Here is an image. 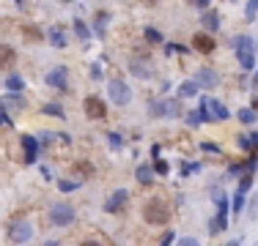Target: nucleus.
<instances>
[{
  "instance_id": "f257e3e1",
  "label": "nucleus",
  "mask_w": 258,
  "mask_h": 246,
  "mask_svg": "<svg viewBox=\"0 0 258 246\" xmlns=\"http://www.w3.org/2000/svg\"><path fill=\"white\" fill-rule=\"evenodd\" d=\"M143 219H146L148 225H165L167 219H170V205L162 197H154L151 203H146V208H143Z\"/></svg>"
},
{
  "instance_id": "f03ea898",
  "label": "nucleus",
  "mask_w": 258,
  "mask_h": 246,
  "mask_svg": "<svg viewBox=\"0 0 258 246\" xmlns=\"http://www.w3.org/2000/svg\"><path fill=\"white\" fill-rule=\"evenodd\" d=\"M234 47H236V55H239V66H242L244 71H253V68H256L253 39L250 36H236V39H234Z\"/></svg>"
},
{
  "instance_id": "7ed1b4c3",
  "label": "nucleus",
  "mask_w": 258,
  "mask_h": 246,
  "mask_svg": "<svg viewBox=\"0 0 258 246\" xmlns=\"http://www.w3.org/2000/svg\"><path fill=\"white\" fill-rule=\"evenodd\" d=\"M74 208H71L69 203H55L52 208H49V222L55 227H69L71 222H74Z\"/></svg>"
},
{
  "instance_id": "20e7f679",
  "label": "nucleus",
  "mask_w": 258,
  "mask_h": 246,
  "mask_svg": "<svg viewBox=\"0 0 258 246\" xmlns=\"http://www.w3.org/2000/svg\"><path fill=\"white\" fill-rule=\"evenodd\" d=\"M107 96H110L113 104H118V107H124V104L132 102V90H129V85L121 80H110L107 82Z\"/></svg>"
},
{
  "instance_id": "39448f33",
  "label": "nucleus",
  "mask_w": 258,
  "mask_h": 246,
  "mask_svg": "<svg viewBox=\"0 0 258 246\" xmlns=\"http://www.w3.org/2000/svg\"><path fill=\"white\" fill-rule=\"evenodd\" d=\"M8 235H11L14 244H28V241L33 238V227H30L28 219H14L11 227H8Z\"/></svg>"
},
{
  "instance_id": "423d86ee",
  "label": "nucleus",
  "mask_w": 258,
  "mask_h": 246,
  "mask_svg": "<svg viewBox=\"0 0 258 246\" xmlns=\"http://www.w3.org/2000/svg\"><path fill=\"white\" fill-rule=\"evenodd\" d=\"M203 121H228L231 112L225 109V104L214 102V99H203Z\"/></svg>"
},
{
  "instance_id": "0eeeda50",
  "label": "nucleus",
  "mask_w": 258,
  "mask_h": 246,
  "mask_svg": "<svg viewBox=\"0 0 258 246\" xmlns=\"http://www.w3.org/2000/svg\"><path fill=\"white\" fill-rule=\"evenodd\" d=\"M83 109H85V115L88 118H105L107 115V104L102 102L99 96H85Z\"/></svg>"
},
{
  "instance_id": "6e6552de",
  "label": "nucleus",
  "mask_w": 258,
  "mask_h": 246,
  "mask_svg": "<svg viewBox=\"0 0 258 246\" xmlns=\"http://www.w3.org/2000/svg\"><path fill=\"white\" fill-rule=\"evenodd\" d=\"M195 82H198V88H217L220 77H217L214 68L203 66V68H198V71H195Z\"/></svg>"
},
{
  "instance_id": "1a4fd4ad",
  "label": "nucleus",
  "mask_w": 258,
  "mask_h": 246,
  "mask_svg": "<svg viewBox=\"0 0 258 246\" xmlns=\"http://www.w3.org/2000/svg\"><path fill=\"white\" fill-rule=\"evenodd\" d=\"M250 184H253V175H244L242 178V184H239V189H236V194H234V216H239L242 213V208H244V194H247V189H250Z\"/></svg>"
},
{
  "instance_id": "9d476101",
  "label": "nucleus",
  "mask_w": 258,
  "mask_h": 246,
  "mask_svg": "<svg viewBox=\"0 0 258 246\" xmlns=\"http://www.w3.org/2000/svg\"><path fill=\"white\" fill-rule=\"evenodd\" d=\"M47 85H52V88H58V90H66V85H69V74H66V68L55 66L52 71H47Z\"/></svg>"
},
{
  "instance_id": "9b49d317",
  "label": "nucleus",
  "mask_w": 258,
  "mask_h": 246,
  "mask_svg": "<svg viewBox=\"0 0 258 246\" xmlns=\"http://www.w3.org/2000/svg\"><path fill=\"white\" fill-rule=\"evenodd\" d=\"M192 49H195V52H203V55L214 52V39H211L209 33H195L192 36Z\"/></svg>"
},
{
  "instance_id": "f8f14e48",
  "label": "nucleus",
  "mask_w": 258,
  "mask_h": 246,
  "mask_svg": "<svg viewBox=\"0 0 258 246\" xmlns=\"http://www.w3.org/2000/svg\"><path fill=\"white\" fill-rule=\"evenodd\" d=\"M126 200H129V191H126V189H118V191H116V194H113V197L105 203V211H107V213H116V211H121Z\"/></svg>"
},
{
  "instance_id": "ddd939ff",
  "label": "nucleus",
  "mask_w": 258,
  "mask_h": 246,
  "mask_svg": "<svg viewBox=\"0 0 258 246\" xmlns=\"http://www.w3.org/2000/svg\"><path fill=\"white\" fill-rule=\"evenodd\" d=\"M0 107L8 109V112H17V109H25V99L20 93H8V96H0Z\"/></svg>"
},
{
  "instance_id": "4468645a",
  "label": "nucleus",
  "mask_w": 258,
  "mask_h": 246,
  "mask_svg": "<svg viewBox=\"0 0 258 246\" xmlns=\"http://www.w3.org/2000/svg\"><path fill=\"white\" fill-rule=\"evenodd\" d=\"M47 36H49V44H52L55 49H63V47H66V30H63L61 25H52Z\"/></svg>"
},
{
  "instance_id": "2eb2a0df",
  "label": "nucleus",
  "mask_w": 258,
  "mask_h": 246,
  "mask_svg": "<svg viewBox=\"0 0 258 246\" xmlns=\"http://www.w3.org/2000/svg\"><path fill=\"white\" fill-rule=\"evenodd\" d=\"M129 71H132L135 77H140V80H148V77L154 74V68L148 66L146 61H129Z\"/></svg>"
},
{
  "instance_id": "dca6fc26",
  "label": "nucleus",
  "mask_w": 258,
  "mask_h": 246,
  "mask_svg": "<svg viewBox=\"0 0 258 246\" xmlns=\"http://www.w3.org/2000/svg\"><path fill=\"white\" fill-rule=\"evenodd\" d=\"M17 66V52L8 44H0V68H11Z\"/></svg>"
},
{
  "instance_id": "f3484780",
  "label": "nucleus",
  "mask_w": 258,
  "mask_h": 246,
  "mask_svg": "<svg viewBox=\"0 0 258 246\" xmlns=\"http://www.w3.org/2000/svg\"><path fill=\"white\" fill-rule=\"evenodd\" d=\"M22 148H25V162H36V153H39V143H36L30 134H22Z\"/></svg>"
},
{
  "instance_id": "a211bd4d",
  "label": "nucleus",
  "mask_w": 258,
  "mask_h": 246,
  "mask_svg": "<svg viewBox=\"0 0 258 246\" xmlns=\"http://www.w3.org/2000/svg\"><path fill=\"white\" fill-rule=\"evenodd\" d=\"M201 22H203L206 30H217V27H220V17H217V11H203Z\"/></svg>"
},
{
  "instance_id": "6ab92c4d",
  "label": "nucleus",
  "mask_w": 258,
  "mask_h": 246,
  "mask_svg": "<svg viewBox=\"0 0 258 246\" xmlns=\"http://www.w3.org/2000/svg\"><path fill=\"white\" fill-rule=\"evenodd\" d=\"M151 178H154L151 164H140V167H138V181H140L143 186H148V184H151Z\"/></svg>"
},
{
  "instance_id": "aec40b11",
  "label": "nucleus",
  "mask_w": 258,
  "mask_h": 246,
  "mask_svg": "<svg viewBox=\"0 0 258 246\" xmlns=\"http://www.w3.org/2000/svg\"><path fill=\"white\" fill-rule=\"evenodd\" d=\"M6 88L11 90V93H20V90L25 88V80H22V77H17V74H11L6 80Z\"/></svg>"
},
{
  "instance_id": "412c9836",
  "label": "nucleus",
  "mask_w": 258,
  "mask_h": 246,
  "mask_svg": "<svg viewBox=\"0 0 258 246\" xmlns=\"http://www.w3.org/2000/svg\"><path fill=\"white\" fill-rule=\"evenodd\" d=\"M165 118H182V104L179 102H165Z\"/></svg>"
},
{
  "instance_id": "4be33fe9",
  "label": "nucleus",
  "mask_w": 258,
  "mask_h": 246,
  "mask_svg": "<svg viewBox=\"0 0 258 246\" xmlns=\"http://www.w3.org/2000/svg\"><path fill=\"white\" fill-rule=\"evenodd\" d=\"M198 90H201V88H198V82H195V80H187V82H182L179 93H182V96H195Z\"/></svg>"
},
{
  "instance_id": "5701e85b",
  "label": "nucleus",
  "mask_w": 258,
  "mask_h": 246,
  "mask_svg": "<svg viewBox=\"0 0 258 246\" xmlns=\"http://www.w3.org/2000/svg\"><path fill=\"white\" fill-rule=\"evenodd\" d=\"M165 115V102H151L148 104V118H162Z\"/></svg>"
},
{
  "instance_id": "b1692460",
  "label": "nucleus",
  "mask_w": 258,
  "mask_h": 246,
  "mask_svg": "<svg viewBox=\"0 0 258 246\" xmlns=\"http://www.w3.org/2000/svg\"><path fill=\"white\" fill-rule=\"evenodd\" d=\"M256 14H258V0H247V6H244V20L253 22L256 20Z\"/></svg>"
},
{
  "instance_id": "393cba45",
  "label": "nucleus",
  "mask_w": 258,
  "mask_h": 246,
  "mask_svg": "<svg viewBox=\"0 0 258 246\" xmlns=\"http://www.w3.org/2000/svg\"><path fill=\"white\" fill-rule=\"evenodd\" d=\"M74 30H77V36H80V41H83V44H88V39H91L88 27H85L83 22H74Z\"/></svg>"
},
{
  "instance_id": "a878e982",
  "label": "nucleus",
  "mask_w": 258,
  "mask_h": 246,
  "mask_svg": "<svg viewBox=\"0 0 258 246\" xmlns=\"http://www.w3.org/2000/svg\"><path fill=\"white\" fill-rule=\"evenodd\" d=\"M22 33L28 36V41H42V33H39L36 27H30V25H25V27H22Z\"/></svg>"
},
{
  "instance_id": "bb28decb",
  "label": "nucleus",
  "mask_w": 258,
  "mask_h": 246,
  "mask_svg": "<svg viewBox=\"0 0 258 246\" xmlns=\"http://www.w3.org/2000/svg\"><path fill=\"white\" fill-rule=\"evenodd\" d=\"M239 121L242 123H253L256 121V109H239Z\"/></svg>"
},
{
  "instance_id": "cd10ccee",
  "label": "nucleus",
  "mask_w": 258,
  "mask_h": 246,
  "mask_svg": "<svg viewBox=\"0 0 258 246\" xmlns=\"http://www.w3.org/2000/svg\"><path fill=\"white\" fill-rule=\"evenodd\" d=\"M74 170H77V172H83V175L88 178V175H91V172H94V167H91V164H88V162H77V164H74Z\"/></svg>"
},
{
  "instance_id": "c85d7f7f",
  "label": "nucleus",
  "mask_w": 258,
  "mask_h": 246,
  "mask_svg": "<svg viewBox=\"0 0 258 246\" xmlns=\"http://www.w3.org/2000/svg\"><path fill=\"white\" fill-rule=\"evenodd\" d=\"M42 112H47V115H55V118H63V109L58 107V104H47Z\"/></svg>"
},
{
  "instance_id": "c756f323",
  "label": "nucleus",
  "mask_w": 258,
  "mask_h": 246,
  "mask_svg": "<svg viewBox=\"0 0 258 246\" xmlns=\"http://www.w3.org/2000/svg\"><path fill=\"white\" fill-rule=\"evenodd\" d=\"M146 39H148V41H154V44H160V41H162V36L157 33L154 27H146Z\"/></svg>"
},
{
  "instance_id": "7c9ffc66",
  "label": "nucleus",
  "mask_w": 258,
  "mask_h": 246,
  "mask_svg": "<svg viewBox=\"0 0 258 246\" xmlns=\"http://www.w3.org/2000/svg\"><path fill=\"white\" fill-rule=\"evenodd\" d=\"M201 121H203V112H189V115H187V123H189V126H198Z\"/></svg>"
},
{
  "instance_id": "2f4dec72",
  "label": "nucleus",
  "mask_w": 258,
  "mask_h": 246,
  "mask_svg": "<svg viewBox=\"0 0 258 246\" xmlns=\"http://www.w3.org/2000/svg\"><path fill=\"white\" fill-rule=\"evenodd\" d=\"M176 246H201V241H198V238H192V235H187V238H182Z\"/></svg>"
},
{
  "instance_id": "473e14b6",
  "label": "nucleus",
  "mask_w": 258,
  "mask_h": 246,
  "mask_svg": "<svg viewBox=\"0 0 258 246\" xmlns=\"http://www.w3.org/2000/svg\"><path fill=\"white\" fill-rule=\"evenodd\" d=\"M58 189H61V191H74L77 184H74V181H61V184H58Z\"/></svg>"
},
{
  "instance_id": "72a5a7b5",
  "label": "nucleus",
  "mask_w": 258,
  "mask_h": 246,
  "mask_svg": "<svg viewBox=\"0 0 258 246\" xmlns=\"http://www.w3.org/2000/svg\"><path fill=\"white\" fill-rule=\"evenodd\" d=\"M201 148H203V150H211V153H220V148H217L214 143H203Z\"/></svg>"
},
{
  "instance_id": "f704fd0d",
  "label": "nucleus",
  "mask_w": 258,
  "mask_h": 246,
  "mask_svg": "<svg viewBox=\"0 0 258 246\" xmlns=\"http://www.w3.org/2000/svg\"><path fill=\"white\" fill-rule=\"evenodd\" d=\"M189 3H192V6H198V8H203V11H206V6H209V0H189Z\"/></svg>"
},
{
  "instance_id": "c9c22d12",
  "label": "nucleus",
  "mask_w": 258,
  "mask_h": 246,
  "mask_svg": "<svg viewBox=\"0 0 258 246\" xmlns=\"http://www.w3.org/2000/svg\"><path fill=\"white\" fill-rule=\"evenodd\" d=\"M154 170H157V172H162V175H165V172H167V164H165V162H157V167H154Z\"/></svg>"
},
{
  "instance_id": "e433bc0d",
  "label": "nucleus",
  "mask_w": 258,
  "mask_h": 246,
  "mask_svg": "<svg viewBox=\"0 0 258 246\" xmlns=\"http://www.w3.org/2000/svg\"><path fill=\"white\" fill-rule=\"evenodd\" d=\"M170 241H176V238H173V232H167L165 238H162V246H170Z\"/></svg>"
},
{
  "instance_id": "4c0bfd02",
  "label": "nucleus",
  "mask_w": 258,
  "mask_h": 246,
  "mask_svg": "<svg viewBox=\"0 0 258 246\" xmlns=\"http://www.w3.org/2000/svg\"><path fill=\"white\" fill-rule=\"evenodd\" d=\"M80 246H102L99 241H85V244H80Z\"/></svg>"
},
{
  "instance_id": "58836bf2",
  "label": "nucleus",
  "mask_w": 258,
  "mask_h": 246,
  "mask_svg": "<svg viewBox=\"0 0 258 246\" xmlns=\"http://www.w3.org/2000/svg\"><path fill=\"white\" fill-rule=\"evenodd\" d=\"M6 123H8V118L3 115V112H0V126H6Z\"/></svg>"
},
{
  "instance_id": "ea45409f",
  "label": "nucleus",
  "mask_w": 258,
  "mask_h": 246,
  "mask_svg": "<svg viewBox=\"0 0 258 246\" xmlns=\"http://www.w3.org/2000/svg\"><path fill=\"white\" fill-rule=\"evenodd\" d=\"M256 85H258V71L253 74V88H256Z\"/></svg>"
},
{
  "instance_id": "a19ab883",
  "label": "nucleus",
  "mask_w": 258,
  "mask_h": 246,
  "mask_svg": "<svg viewBox=\"0 0 258 246\" xmlns=\"http://www.w3.org/2000/svg\"><path fill=\"white\" fill-rule=\"evenodd\" d=\"M44 246H61V244H58V241H47Z\"/></svg>"
},
{
  "instance_id": "79ce46f5",
  "label": "nucleus",
  "mask_w": 258,
  "mask_h": 246,
  "mask_svg": "<svg viewBox=\"0 0 258 246\" xmlns=\"http://www.w3.org/2000/svg\"><path fill=\"white\" fill-rule=\"evenodd\" d=\"M143 3H148V6H154V3H160V0H143Z\"/></svg>"
},
{
  "instance_id": "37998d69",
  "label": "nucleus",
  "mask_w": 258,
  "mask_h": 246,
  "mask_svg": "<svg viewBox=\"0 0 258 246\" xmlns=\"http://www.w3.org/2000/svg\"><path fill=\"white\" fill-rule=\"evenodd\" d=\"M253 109H256V112H258V99H256V102H253Z\"/></svg>"
},
{
  "instance_id": "c03bdc74",
  "label": "nucleus",
  "mask_w": 258,
  "mask_h": 246,
  "mask_svg": "<svg viewBox=\"0 0 258 246\" xmlns=\"http://www.w3.org/2000/svg\"><path fill=\"white\" fill-rule=\"evenodd\" d=\"M228 246H239V244H236V241H231V244H228Z\"/></svg>"
}]
</instances>
